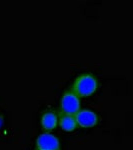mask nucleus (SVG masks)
<instances>
[{
	"mask_svg": "<svg viewBox=\"0 0 133 150\" xmlns=\"http://www.w3.org/2000/svg\"><path fill=\"white\" fill-rule=\"evenodd\" d=\"M80 109V98L77 97L71 90L66 91L60 101V114L74 116Z\"/></svg>",
	"mask_w": 133,
	"mask_h": 150,
	"instance_id": "2",
	"label": "nucleus"
},
{
	"mask_svg": "<svg viewBox=\"0 0 133 150\" xmlns=\"http://www.w3.org/2000/svg\"><path fill=\"white\" fill-rule=\"evenodd\" d=\"M3 125H4V117L2 114H0V129L3 127Z\"/></svg>",
	"mask_w": 133,
	"mask_h": 150,
	"instance_id": "7",
	"label": "nucleus"
},
{
	"mask_svg": "<svg viewBox=\"0 0 133 150\" xmlns=\"http://www.w3.org/2000/svg\"><path fill=\"white\" fill-rule=\"evenodd\" d=\"M77 126L81 128H92L98 123V116L90 109H80L74 115Z\"/></svg>",
	"mask_w": 133,
	"mask_h": 150,
	"instance_id": "4",
	"label": "nucleus"
},
{
	"mask_svg": "<svg viewBox=\"0 0 133 150\" xmlns=\"http://www.w3.org/2000/svg\"><path fill=\"white\" fill-rule=\"evenodd\" d=\"M59 114L54 111H46L41 116L40 124L43 132H52L58 126Z\"/></svg>",
	"mask_w": 133,
	"mask_h": 150,
	"instance_id": "5",
	"label": "nucleus"
},
{
	"mask_svg": "<svg viewBox=\"0 0 133 150\" xmlns=\"http://www.w3.org/2000/svg\"><path fill=\"white\" fill-rule=\"evenodd\" d=\"M58 126L65 132H73L78 128L75 117H74L73 115L60 114V113H59Z\"/></svg>",
	"mask_w": 133,
	"mask_h": 150,
	"instance_id": "6",
	"label": "nucleus"
},
{
	"mask_svg": "<svg viewBox=\"0 0 133 150\" xmlns=\"http://www.w3.org/2000/svg\"><path fill=\"white\" fill-rule=\"evenodd\" d=\"M36 150H61L59 139L51 132H43L36 138Z\"/></svg>",
	"mask_w": 133,
	"mask_h": 150,
	"instance_id": "3",
	"label": "nucleus"
},
{
	"mask_svg": "<svg viewBox=\"0 0 133 150\" xmlns=\"http://www.w3.org/2000/svg\"><path fill=\"white\" fill-rule=\"evenodd\" d=\"M98 88L97 79L91 74H82L75 79L70 90L77 97L86 98L93 95Z\"/></svg>",
	"mask_w": 133,
	"mask_h": 150,
	"instance_id": "1",
	"label": "nucleus"
}]
</instances>
